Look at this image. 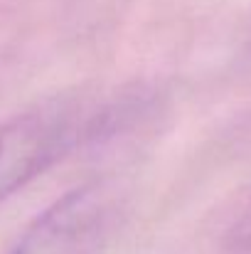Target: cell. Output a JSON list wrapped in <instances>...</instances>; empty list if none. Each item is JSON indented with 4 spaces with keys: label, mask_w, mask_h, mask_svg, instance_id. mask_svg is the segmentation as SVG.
I'll list each match as a JSON object with an SVG mask.
<instances>
[{
    "label": "cell",
    "mask_w": 251,
    "mask_h": 254,
    "mask_svg": "<svg viewBox=\"0 0 251 254\" xmlns=\"http://www.w3.org/2000/svg\"><path fill=\"white\" fill-rule=\"evenodd\" d=\"M123 215L121 188L106 178L89 180L42 210L10 254H99L116 237Z\"/></svg>",
    "instance_id": "cell-1"
},
{
    "label": "cell",
    "mask_w": 251,
    "mask_h": 254,
    "mask_svg": "<svg viewBox=\"0 0 251 254\" xmlns=\"http://www.w3.org/2000/svg\"><path fill=\"white\" fill-rule=\"evenodd\" d=\"M94 114L72 101H50L0 124V202L89 141Z\"/></svg>",
    "instance_id": "cell-2"
},
{
    "label": "cell",
    "mask_w": 251,
    "mask_h": 254,
    "mask_svg": "<svg viewBox=\"0 0 251 254\" xmlns=\"http://www.w3.org/2000/svg\"><path fill=\"white\" fill-rule=\"evenodd\" d=\"M224 247L234 254H251V205L239 215V220L227 230Z\"/></svg>",
    "instance_id": "cell-3"
}]
</instances>
